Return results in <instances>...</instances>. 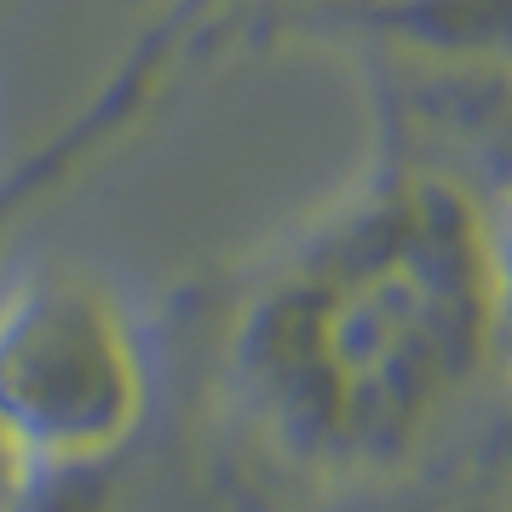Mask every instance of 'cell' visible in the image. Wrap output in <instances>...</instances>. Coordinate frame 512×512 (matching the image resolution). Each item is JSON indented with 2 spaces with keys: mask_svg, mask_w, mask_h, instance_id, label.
Masks as SVG:
<instances>
[{
  "mask_svg": "<svg viewBox=\"0 0 512 512\" xmlns=\"http://www.w3.org/2000/svg\"><path fill=\"white\" fill-rule=\"evenodd\" d=\"M495 374V208L461 173L374 162L248 282L225 386L248 438L311 484H380Z\"/></svg>",
  "mask_w": 512,
  "mask_h": 512,
  "instance_id": "1",
  "label": "cell"
},
{
  "mask_svg": "<svg viewBox=\"0 0 512 512\" xmlns=\"http://www.w3.org/2000/svg\"><path fill=\"white\" fill-rule=\"evenodd\" d=\"M150 415V346L93 271L0 282V455L24 478L110 466Z\"/></svg>",
  "mask_w": 512,
  "mask_h": 512,
  "instance_id": "2",
  "label": "cell"
},
{
  "mask_svg": "<svg viewBox=\"0 0 512 512\" xmlns=\"http://www.w3.org/2000/svg\"><path fill=\"white\" fill-rule=\"evenodd\" d=\"M173 6H185L196 24H208L225 47L242 29V18L265 29H363L374 41H392L397 24L420 0H173Z\"/></svg>",
  "mask_w": 512,
  "mask_h": 512,
  "instance_id": "3",
  "label": "cell"
},
{
  "mask_svg": "<svg viewBox=\"0 0 512 512\" xmlns=\"http://www.w3.org/2000/svg\"><path fill=\"white\" fill-rule=\"evenodd\" d=\"M495 369H507V455H512V190L495 208Z\"/></svg>",
  "mask_w": 512,
  "mask_h": 512,
  "instance_id": "4",
  "label": "cell"
},
{
  "mask_svg": "<svg viewBox=\"0 0 512 512\" xmlns=\"http://www.w3.org/2000/svg\"><path fill=\"white\" fill-rule=\"evenodd\" d=\"M24 484H29V478L0 455V512H18V489H24Z\"/></svg>",
  "mask_w": 512,
  "mask_h": 512,
  "instance_id": "5",
  "label": "cell"
}]
</instances>
